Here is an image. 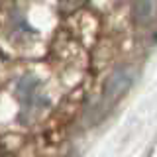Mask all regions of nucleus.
I'll return each instance as SVG.
<instances>
[{
	"label": "nucleus",
	"mask_w": 157,
	"mask_h": 157,
	"mask_svg": "<svg viewBox=\"0 0 157 157\" xmlns=\"http://www.w3.org/2000/svg\"><path fill=\"white\" fill-rule=\"evenodd\" d=\"M86 0H59V4H61V10L63 12H73V10H77V8H81L82 4H85Z\"/></svg>",
	"instance_id": "obj_4"
},
{
	"label": "nucleus",
	"mask_w": 157,
	"mask_h": 157,
	"mask_svg": "<svg viewBox=\"0 0 157 157\" xmlns=\"http://www.w3.org/2000/svg\"><path fill=\"white\" fill-rule=\"evenodd\" d=\"M16 96L20 100V108H22V122L33 120L43 108L49 106V98L43 92V86L39 82V78L33 75H24L16 85Z\"/></svg>",
	"instance_id": "obj_1"
},
{
	"label": "nucleus",
	"mask_w": 157,
	"mask_h": 157,
	"mask_svg": "<svg viewBox=\"0 0 157 157\" xmlns=\"http://www.w3.org/2000/svg\"><path fill=\"white\" fill-rule=\"evenodd\" d=\"M137 78V69L132 65H122L112 71V75L106 78L104 82V90H102V102L100 108L108 110L112 104H116L122 96L132 88V85Z\"/></svg>",
	"instance_id": "obj_2"
},
{
	"label": "nucleus",
	"mask_w": 157,
	"mask_h": 157,
	"mask_svg": "<svg viewBox=\"0 0 157 157\" xmlns=\"http://www.w3.org/2000/svg\"><path fill=\"white\" fill-rule=\"evenodd\" d=\"M132 14H134L136 24L145 26V24H149L155 16V2L153 0H136Z\"/></svg>",
	"instance_id": "obj_3"
}]
</instances>
